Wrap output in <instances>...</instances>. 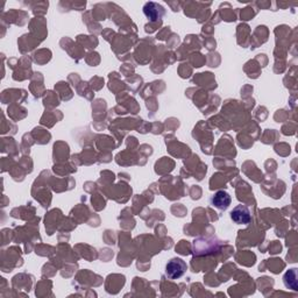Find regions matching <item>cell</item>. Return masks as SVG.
Here are the masks:
<instances>
[{
    "label": "cell",
    "mask_w": 298,
    "mask_h": 298,
    "mask_svg": "<svg viewBox=\"0 0 298 298\" xmlns=\"http://www.w3.org/2000/svg\"><path fill=\"white\" fill-rule=\"evenodd\" d=\"M186 270H187L186 263L180 258L171 259L166 265V275L170 278V280H177V278H181L184 274H186Z\"/></svg>",
    "instance_id": "6da1fadb"
},
{
    "label": "cell",
    "mask_w": 298,
    "mask_h": 298,
    "mask_svg": "<svg viewBox=\"0 0 298 298\" xmlns=\"http://www.w3.org/2000/svg\"><path fill=\"white\" fill-rule=\"evenodd\" d=\"M231 219L238 225H247V224L251 223L252 217H251V212L247 207L244 205H238L233 209V211L231 212Z\"/></svg>",
    "instance_id": "7a4b0ae2"
},
{
    "label": "cell",
    "mask_w": 298,
    "mask_h": 298,
    "mask_svg": "<svg viewBox=\"0 0 298 298\" xmlns=\"http://www.w3.org/2000/svg\"><path fill=\"white\" fill-rule=\"evenodd\" d=\"M231 202H232V198L231 196H229V193L227 191H224V190L217 191L211 198L212 205L219 210H226L229 205H231Z\"/></svg>",
    "instance_id": "3957f363"
},
{
    "label": "cell",
    "mask_w": 298,
    "mask_h": 298,
    "mask_svg": "<svg viewBox=\"0 0 298 298\" xmlns=\"http://www.w3.org/2000/svg\"><path fill=\"white\" fill-rule=\"evenodd\" d=\"M144 13L150 21H157L163 17L164 9L156 2H147L144 7Z\"/></svg>",
    "instance_id": "277c9868"
},
{
    "label": "cell",
    "mask_w": 298,
    "mask_h": 298,
    "mask_svg": "<svg viewBox=\"0 0 298 298\" xmlns=\"http://www.w3.org/2000/svg\"><path fill=\"white\" fill-rule=\"evenodd\" d=\"M297 271L296 269H290L287 271V274L284 275V284L287 288H290L293 290H297Z\"/></svg>",
    "instance_id": "5b68a950"
}]
</instances>
